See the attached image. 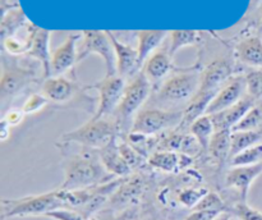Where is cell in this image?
I'll return each mask as SVG.
<instances>
[{
    "mask_svg": "<svg viewBox=\"0 0 262 220\" xmlns=\"http://www.w3.org/2000/svg\"><path fill=\"white\" fill-rule=\"evenodd\" d=\"M83 148V152L64 155L61 163L64 179L59 187L63 191L90 188L113 181V175L104 168L100 160L99 151L94 153L91 148Z\"/></svg>",
    "mask_w": 262,
    "mask_h": 220,
    "instance_id": "cell-1",
    "label": "cell"
},
{
    "mask_svg": "<svg viewBox=\"0 0 262 220\" xmlns=\"http://www.w3.org/2000/svg\"><path fill=\"white\" fill-rule=\"evenodd\" d=\"M58 209H67L66 192L58 188L41 194L2 200V220L12 217L46 216Z\"/></svg>",
    "mask_w": 262,
    "mask_h": 220,
    "instance_id": "cell-2",
    "label": "cell"
},
{
    "mask_svg": "<svg viewBox=\"0 0 262 220\" xmlns=\"http://www.w3.org/2000/svg\"><path fill=\"white\" fill-rule=\"evenodd\" d=\"M118 122H110L106 118L91 119L81 127L60 136L61 143H77L91 150H102L118 138Z\"/></svg>",
    "mask_w": 262,
    "mask_h": 220,
    "instance_id": "cell-3",
    "label": "cell"
},
{
    "mask_svg": "<svg viewBox=\"0 0 262 220\" xmlns=\"http://www.w3.org/2000/svg\"><path fill=\"white\" fill-rule=\"evenodd\" d=\"M201 86V71L196 68L182 69L161 82L158 99L170 104H188Z\"/></svg>",
    "mask_w": 262,
    "mask_h": 220,
    "instance_id": "cell-4",
    "label": "cell"
},
{
    "mask_svg": "<svg viewBox=\"0 0 262 220\" xmlns=\"http://www.w3.org/2000/svg\"><path fill=\"white\" fill-rule=\"evenodd\" d=\"M151 82L143 72L136 74L125 86L122 100L115 110V117L118 124H124L132 127L135 117L137 115L138 109L145 104L151 94Z\"/></svg>",
    "mask_w": 262,
    "mask_h": 220,
    "instance_id": "cell-5",
    "label": "cell"
},
{
    "mask_svg": "<svg viewBox=\"0 0 262 220\" xmlns=\"http://www.w3.org/2000/svg\"><path fill=\"white\" fill-rule=\"evenodd\" d=\"M183 119V110H166L159 107L141 110L135 117L130 127V133L141 136H152L179 127Z\"/></svg>",
    "mask_w": 262,
    "mask_h": 220,
    "instance_id": "cell-6",
    "label": "cell"
},
{
    "mask_svg": "<svg viewBox=\"0 0 262 220\" xmlns=\"http://www.w3.org/2000/svg\"><path fill=\"white\" fill-rule=\"evenodd\" d=\"M82 35L83 40L78 49L77 61L79 63L91 54H99L105 63L106 76H117V55L106 31H83Z\"/></svg>",
    "mask_w": 262,
    "mask_h": 220,
    "instance_id": "cell-7",
    "label": "cell"
},
{
    "mask_svg": "<svg viewBox=\"0 0 262 220\" xmlns=\"http://www.w3.org/2000/svg\"><path fill=\"white\" fill-rule=\"evenodd\" d=\"M125 86H127L125 79L117 74V76H105L100 81L84 87V90H96L99 92V104L92 118L101 119L106 118L110 113H115L124 94Z\"/></svg>",
    "mask_w": 262,
    "mask_h": 220,
    "instance_id": "cell-8",
    "label": "cell"
},
{
    "mask_svg": "<svg viewBox=\"0 0 262 220\" xmlns=\"http://www.w3.org/2000/svg\"><path fill=\"white\" fill-rule=\"evenodd\" d=\"M261 174L262 163L247 166H232L225 175V186L238 192L239 201L247 202L251 186Z\"/></svg>",
    "mask_w": 262,
    "mask_h": 220,
    "instance_id": "cell-9",
    "label": "cell"
},
{
    "mask_svg": "<svg viewBox=\"0 0 262 220\" xmlns=\"http://www.w3.org/2000/svg\"><path fill=\"white\" fill-rule=\"evenodd\" d=\"M107 36L110 37L113 46H114L115 55H117V73L118 76L123 77L124 79L133 78L137 73H140L141 65L140 58H138L137 49L122 42L115 37L112 31H106Z\"/></svg>",
    "mask_w": 262,
    "mask_h": 220,
    "instance_id": "cell-10",
    "label": "cell"
},
{
    "mask_svg": "<svg viewBox=\"0 0 262 220\" xmlns=\"http://www.w3.org/2000/svg\"><path fill=\"white\" fill-rule=\"evenodd\" d=\"M246 91V76H237L230 78L227 82V84L220 89L216 96L212 99L210 102L209 109H207L206 114L212 115L216 113L222 112V110L228 109V107L233 106L237 104L241 99H243V92Z\"/></svg>",
    "mask_w": 262,
    "mask_h": 220,
    "instance_id": "cell-11",
    "label": "cell"
},
{
    "mask_svg": "<svg viewBox=\"0 0 262 220\" xmlns=\"http://www.w3.org/2000/svg\"><path fill=\"white\" fill-rule=\"evenodd\" d=\"M82 35L73 33L66 38L63 43L56 49L51 56V77L53 76H63L67 71L73 68L77 61V42Z\"/></svg>",
    "mask_w": 262,
    "mask_h": 220,
    "instance_id": "cell-12",
    "label": "cell"
},
{
    "mask_svg": "<svg viewBox=\"0 0 262 220\" xmlns=\"http://www.w3.org/2000/svg\"><path fill=\"white\" fill-rule=\"evenodd\" d=\"M232 74L233 67L228 60L220 59V60L212 61L201 72V86L199 91L217 94L225 82L232 78Z\"/></svg>",
    "mask_w": 262,
    "mask_h": 220,
    "instance_id": "cell-13",
    "label": "cell"
},
{
    "mask_svg": "<svg viewBox=\"0 0 262 220\" xmlns=\"http://www.w3.org/2000/svg\"><path fill=\"white\" fill-rule=\"evenodd\" d=\"M78 92V87L63 76L49 77L42 83V95L54 104H67Z\"/></svg>",
    "mask_w": 262,
    "mask_h": 220,
    "instance_id": "cell-14",
    "label": "cell"
},
{
    "mask_svg": "<svg viewBox=\"0 0 262 220\" xmlns=\"http://www.w3.org/2000/svg\"><path fill=\"white\" fill-rule=\"evenodd\" d=\"M33 81V72L18 67H4L2 82H0V94L4 101L7 97H12L22 91L27 84Z\"/></svg>",
    "mask_w": 262,
    "mask_h": 220,
    "instance_id": "cell-15",
    "label": "cell"
},
{
    "mask_svg": "<svg viewBox=\"0 0 262 220\" xmlns=\"http://www.w3.org/2000/svg\"><path fill=\"white\" fill-rule=\"evenodd\" d=\"M256 104V100H253L251 96H245L241 99L237 104L228 109L222 110L216 114L211 115V119L214 122L215 130L220 129H233L234 125L239 123V120L248 113V110Z\"/></svg>",
    "mask_w": 262,
    "mask_h": 220,
    "instance_id": "cell-16",
    "label": "cell"
},
{
    "mask_svg": "<svg viewBox=\"0 0 262 220\" xmlns=\"http://www.w3.org/2000/svg\"><path fill=\"white\" fill-rule=\"evenodd\" d=\"M147 163L148 165L161 171L174 173V171H178L189 165L192 163V158L186 153L177 152V151L160 150L150 155Z\"/></svg>",
    "mask_w": 262,
    "mask_h": 220,
    "instance_id": "cell-17",
    "label": "cell"
},
{
    "mask_svg": "<svg viewBox=\"0 0 262 220\" xmlns=\"http://www.w3.org/2000/svg\"><path fill=\"white\" fill-rule=\"evenodd\" d=\"M171 69H173V63H171V55L169 54V50L160 49V50H156L146 60L142 72L152 84L163 81L170 73Z\"/></svg>",
    "mask_w": 262,
    "mask_h": 220,
    "instance_id": "cell-18",
    "label": "cell"
},
{
    "mask_svg": "<svg viewBox=\"0 0 262 220\" xmlns=\"http://www.w3.org/2000/svg\"><path fill=\"white\" fill-rule=\"evenodd\" d=\"M49 41H50V31L46 28H37L33 36L32 45L27 53L28 56L40 61L45 78L51 77V56L49 51Z\"/></svg>",
    "mask_w": 262,
    "mask_h": 220,
    "instance_id": "cell-19",
    "label": "cell"
},
{
    "mask_svg": "<svg viewBox=\"0 0 262 220\" xmlns=\"http://www.w3.org/2000/svg\"><path fill=\"white\" fill-rule=\"evenodd\" d=\"M100 160H101L104 168L109 171L112 175L124 177L132 171V168L128 165L127 161L120 153L119 147H118L117 140L113 141L110 145L99 151Z\"/></svg>",
    "mask_w": 262,
    "mask_h": 220,
    "instance_id": "cell-20",
    "label": "cell"
},
{
    "mask_svg": "<svg viewBox=\"0 0 262 220\" xmlns=\"http://www.w3.org/2000/svg\"><path fill=\"white\" fill-rule=\"evenodd\" d=\"M235 53L238 59L246 65L262 68V40L260 36H251L241 41Z\"/></svg>",
    "mask_w": 262,
    "mask_h": 220,
    "instance_id": "cell-21",
    "label": "cell"
},
{
    "mask_svg": "<svg viewBox=\"0 0 262 220\" xmlns=\"http://www.w3.org/2000/svg\"><path fill=\"white\" fill-rule=\"evenodd\" d=\"M168 35L169 31L163 30L137 31V51L141 65L143 64V61H146L150 58V54L161 45V42L165 40Z\"/></svg>",
    "mask_w": 262,
    "mask_h": 220,
    "instance_id": "cell-22",
    "label": "cell"
},
{
    "mask_svg": "<svg viewBox=\"0 0 262 220\" xmlns=\"http://www.w3.org/2000/svg\"><path fill=\"white\" fill-rule=\"evenodd\" d=\"M207 151L219 164L229 161L232 155V129L215 130Z\"/></svg>",
    "mask_w": 262,
    "mask_h": 220,
    "instance_id": "cell-23",
    "label": "cell"
},
{
    "mask_svg": "<svg viewBox=\"0 0 262 220\" xmlns=\"http://www.w3.org/2000/svg\"><path fill=\"white\" fill-rule=\"evenodd\" d=\"M188 130L199 141L202 147V151L209 150L210 141H211V137L215 133V125L211 119V115L205 114L200 117L199 119H196L192 123Z\"/></svg>",
    "mask_w": 262,
    "mask_h": 220,
    "instance_id": "cell-24",
    "label": "cell"
},
{
    "mask_svg": "<svg viewBox=\"0 0 262 220\" xmlns=\"http://www.w3.org/2000/svg\"><path fill=\"white\" fill-rule=\"evenodd\" d=\"M26 23H28V20L19 7L9 8L8 13H4L2 18V40L14 36L15 32Z\"/></svg>",
    "mask_w": 262,
    "mask_h": 220,
    "instance_id": "cell-25",
    "label": "cell"
},
{
    "mask_svg": "<svg viewBox=\"0 0 262 220\" xmlns=\"http://www.w3.org/2000/svg\"><path fill=\"white\" fill-rule=\"evenodd\" d=\"M169 37H170V42H169L168 50L171 56L181 50L184 46L196 45L200 40H201V32L194 30H177L170 31L169 32Z\"/></svg>",
    "mask_w": 262,
    "mask_h": 220,
    "instance_id": "cell-26",
    "label": "cell"
},
{
    "mask_svg": "<svg viewBox=\"0 0 262 220\" xmlns=\"http://www.w3.org/2000/svg\"><path fill=\"white\" fill-rule=\"evenodd\" d=\"M262 138V129L257 130H237L232 132V155H237L241 151L251 147V146L257 145Z\"/></svg>",
    "mask_w": 262,
    "mask_h": 220,
    "instance_id": "cell-27",
    "label": "cell"
},
{
    "mask_svg": "<svg viewBox=\"0 0 262 220\" xmlns=\"http://www.w3.org/2000/svg\"><path fill=\"white\" fill-rule=\"evenodd\" d=\"M262 163V143L241 151L229 160L230 166H247Z\"/></svg>",
    "mask_w": 262,
    "mask_h": 220,
    "instance_id": "cell-28",
    "label": "cell"
},
{
    "mask_svg": "<svg viewBox=\"0 0 262 220\" xmlns=\"http://www.w3.org/2000/svg\"><path fill=\"white\" fill-rule=\"evenodd\" d=\"M262 125V105H253L247 114L239 120L237 125H234L232 132L237 130H257L261 129Z\"/></svg>",
    "mask_w": 262,
    "mask_h": 220,
    "instance_id": "cell-29",
    "label": "cell"
},
{
    "mask_svg": "<svg viewBox=\"0 0 262 220\" xmlns=\"http://www.w3.org/2000/svg\"><path fill=\"white\" fill-rule=\"evenodd\" d=\"M233 216H235L239 220H262V212L255 207L250 206L248 202L239 201L232 207L227 209Z\"/></svg>",
    "mask_w": 262,
    "mask_h": 220,
    "instance_id": "cell-30",
    "label": "cell"
},
{
    "mask_svg": "<svg viewBox=\"0 0 262 220\" xmlns=\"http://www.w3.org/2000/svg\"><path fill=\"white\" fill-rule=\"evenodd\" d=\"M207 193H209V189L204 188V187H199V188H187L183 189L182 192H179L178 200L183 206L188 207V209H194V206H196Z\"/></svg>",
    "mask_w": 262,
    "mask_h": 220,
    "instance_id": "cell-31",
    "label": "cell"
},
{
    "mask_svg": "<svg viewBox=\"0 0 262 220\" xmlns=\"http://www.w3.org/2000/svg\"><path fill=\"white\" fill-rule=\"evenodd\" d=\"M118 147H119V151L123 158H124V160L127 161L128 165L132 169L138 168V166H141L145 163V159H143L142 153L138 150H136L130 143L122 141V142L118 143Z\"/></svg>",
    "mask_w": 262,
    "mask_h": 220,
    "instance_id": "cell-32",
    "label": "cell"
},
{
    "mask_svg": "<svg viewBox=\"0 0 262 220\" xmlns=\"http://www.w3.org/2000/svg\"><path fill=\"white\" fill-rule=\"evenodd\" d=\"M246 91L253 100L262 99V71H253L246 76Z\"/></svg>",
    "mask_w": 262,
    "mask_h": 220,
    "instance_id": "cell-33",
    "label": "cell"
},
{
    "mask_svg": "<svg viewBox=\"0 0 262 220\" xmlns=\"http://www.w3.org/2000/svg\"><path fill=\"white\" fill-rule=\"evenodd\" d=\"M193 210H216V211H227L225 202L216 192L209 191V193L194 206Z\"/></svg>",
    "mask_w": 262,
    "mask_h": 220,
    "instance_id": "cell-34",
    "label": "cell"
},
{
    "mask_svg": "<svg viewBox=\"0 0 262 220\" xmlns=\"http://www.w3.org/2000/svg\"><path fill=\"white\" fill-rule=\"evenodd\" d=\"M48 104L49 100L42 94H32L26 100V102L22 106V110L25 112L26 115L36 114L40 110H42Z\"/></svg>",
    "mask_w": 262,
    "mask_h": 220,
    "instance_id": "cell-35",
    "label": "cell"
},
{
    "mask_svg": "<svg viewBox=\"0 0 262 220\" xmlns=\"http://www.w3.org/2000/svg\"><path fill=\"white\" fill-rule=\"evenodd\" d=\"M46 217H50L53 220H86L87 217L82 215L81 212L72 209H58L49 212Z\"/></svg>",
    "mask_w": 262,
    "mask_h": 220,
    "instance_id": "cell-36",
    "label": "cell"
},
{
    "mask_svg": "<svg viewBox=\"0 0 262 220\" xmlns=\"http://www.w3.org/2000/svg\"><path fill=\"white\" fill-rule=\"evenodd\" d=\"M25 117L26 114L22 109H10L7 113H4L2 120H4L9 127H15L23 122Z\"/></svg>",
    "mask_w": 262,
    "mask_h": 220,
    "instance_id": "cell-37",
    "label": "cell"
},
{
    "mask_svg": "<svg viewBox=\"0 0 262 220\" xmlns=\"http://www.w3.org/2000/svg\"><path fill=\"white\" fill-rule=\"evenodd\" d=\"M222 212L224 211H216V210H193L184 220H214Z\"/></svg>",
    "mask_w": 262,
    "mask_h": 220,
    "instance_id": "cell-38",
    "label": "cell"
},
{
    "mask_svg": "<svg viewBox=\"0 0 262 220\" xmlns=\"http://www.w3.org/2000/svg\"><path fill=\"white\" fill-rule=\"evenodd\" d=\"M9 133H10V127L4 122V120H2V124H0V138H2V141L7 140Z\"/></svg>",
    "mask_w": 262,
    "mask_h": 220,
    "instance_id": "cell-39",
    "label": "cell"
},
{
    "mask_svg": "<svg viewBox=\"0 0 262 220\" xmlns=\"http://www.w3.org/2000/svg\"><path fill=\"white\" fill-rule=\"evenodd\" d=\"M232 216L233 215L230 214L229 211H224V212H222L220 215H217L214 220H230L232 219Z\"/></svg>",
    "mask_w": 262,
    "mask_h": 220,
    "instance_id": "cell-40",
    "label": "cell"
},
{
    "mask_svg": "<svg viewBox=\"0 0 262 220\" xmlns=\"http://www.w3.org/2000/svg\"><path fill=\"white\" fill-rule=\"evenodd\" d=\"M260 33H262V18H261V22H260V28H258Z\"/></svg>",
    "mask_w": 262,
    "mask_h": 220,
    "instance_id": "cell-41",
    "label": "cell"
},
{
    "mask_svg": "<svg viewBox=\"0 0 262 220\" xmlns=\"http://www.w3.org/2000/svg\"><path fill=\"white\" fill-rule=\"evenodd\" d=\"M86 220H89V219H86Z\"/></svg>",
    "mask_w": 262,
    "mask_h": 220,
    "instance_id": "cell-42",
    "label": "cell"
}]
</instances>
